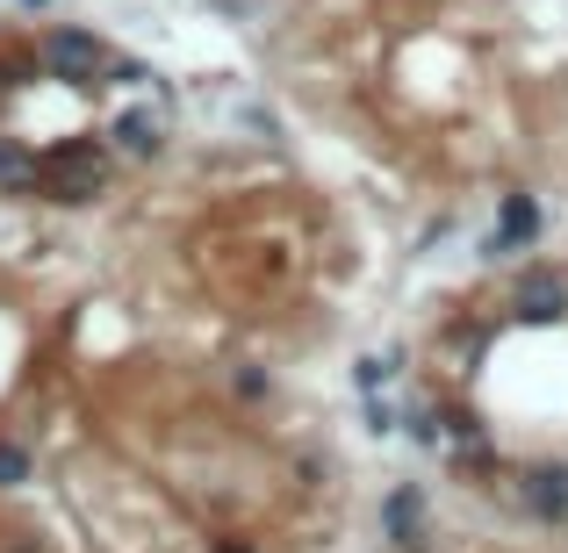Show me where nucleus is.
Instances as JSON below:
<instances>
[{
	"label": "nucleus",
	"mask_w": 568,
	"mask_h": 553,
	"mask_svg": "<svg viewBox=\"0 0 568 553\" xmlns=\"http://www.w3.org/2000/svg\"><path fill=\"white\" fill-rule=\"evenodd\" d=\"M115 187H123V158L109 152L101 130H72V137L43 144V194L37 202H51V208H101Z\"/></svg>",
	"instance_id": "nucleus-1"
},
{
	"label": "nucleus",
	"mask_w": 568,
	"mask_h": 553,
	"mask_svg": "<svg viewBox=\"0 0 568 553\" xmlns=\"http://www.w3.org/2000/svg\"><path fill=\"white\" fill-rule=\"evenodd\" d=\"M37 51H43V72H51V86H72V94H101L115 43L101 37L94 22H43V29H37Z\"/></svg>",
	"instance_id": "nucleus-2"
},
{
	"label": "nucleus",
	"mask_w": 568,
	"mask_h": 553,
	"mask_svg": "<svg viewBox=\"0 0 568 553\" xmlns=\"http://www.w3.org/2000/svg\"><path fill=\"white\" fill-rule=\"evenodd\" d=\"M497 309H504L511 331H568V266H555V259L511 266Z\"/></svg>",
	"instance_id": "nucleus-3"
},
{
	"label": "nucleus",
	"mask_w": 568,
	"mask_h": 553,
	"mask_svg": "<svg viewBox=\"0 0 568 553\" xmlns=\"http://www.w3.org/2000/svg\"><path fill=\"white\" fill-rule=\"evenodd\" d=\"M540 237H547V202L532 187H504L497 194V223L483 231L475 259H483L489 274H504V266H526L532 252H540Z\"/></svg>",
	"instance_id": "nucleus-4"
},
{
	"label": "nucleus",
	"mask_w": 568,
	"mask_h": 553,
	"mask_svg": "<svg viewBox=\"0 0 568 553\" xmlns=\"http://www.w3.org/2000/svg\"><path fill=\"white\" fill-rule=\"evenodd\" d=\"M504 496H511V511L526 518V525H568V460L561 453H526L504 468Z\"/></svg>",
	"instance_id": "nucleus-5"
},
{
	"label": "nucleus",
	"mask_w": 568,
	"mask_h": 553,
	"mask_svg": "<svg viewBox=\"0 0 568 553\" xmlns=\"http://www.w3.org/2000/svg\"><path fill=\"white\" fill-rule=\"evenodd\" d=\"M101 137L123 166H159L173 152V101L152 94V101H123V109L101 115Z\"/></svg>",
	"instance_id": "nucleus-6"
},
{
	"label": "nucleus",
	"mask_w": 568,
	"mask_h": 553,
	"mask_svg": "<svg viewBox=\"0 0 568 553\" xmlns=\"http://www.w3.org/2000/svg\"><path fill=\"white\" fill-rule=\"evenodd\" d=\"M375 518H382V546L388 553H425V540H432V496H425L417 474H403V482L382 489Z\"/></svg>",
	"instance_id": "nucleus-7"
},
{
	"label": "nucleus",
	"mask_w": 568,
	"mask_h": 553,
	"mask_svg": "<svg viewBox=\"0 0 568 553\" xmlns=\"http://www.w3.org/2000/svg\"><path fill=\"white\" fill-rule=\"evenodd\" d=\"M0 194H14V202H29V194H43V144L22 137V130H0Z\"/></svg>",
	"instance_id": "nucleus-8"
},
{
	"label": "nucleus",
	"mask_w": 568,
	"mask_h": 553,
	"mask_svg": "<svg viewBox=\"0 0 568 553\" xmlns=\"http://www.w3.org/2000/svg\"><path fill=\"white\" fill-rule=\"evenodd\" d=\"M396 431L417 453H446V424H439V388H403L396 396Z\"/></svg>",
	"instance_id": "nucleus-9"
},
{
	"label": "nucleus",
	"mask_w": 568,
	"mask_h": 553,
	"mask_svg": "<svg viewBox=\"0 0 568 553\" xmlns=\"http://www.w3.org/2000/svg\"><path fill=\"white\" fill-rule=\"evenodd\" d=\"M0 86H8V94H37V86H51L37 37H0Z\"/></svg>",
	"instance_id": "nucleus-10"
},
{
	"label": "nucleus",
	"mask_w": 568,
	"mask_h": 553,
	"mask_svg": "<svg viewBox=\"0 0 568 553\" xmlns=\"http://www.w3.org/2000/svg\"><path fill=\"white\" fill-rule=\"evenodd\" d=\"M101 94H166V101H173V80L152 65V58L115 51V58H109V80H101Z\"/></svg>",
	"instance_id": "nucleus-11"
},
{
	"label": "nucleus",
	"mask_w": 568,
	"mask_h": 553,
	"mask_svg": "<svg viewBox=\"0 0 568 553\" xmlns=\"http://www.w3.org/2000/svg\"><path fill=\"white\" fill-rule=\"evenodd\" d=\"M410 373V352L388 346V352H361L353 360V396H388V381H403Z\"/></svg>",
	"instance_id": "nucleus-12"
},
{
	"label": "nucleus",
	"mask_w": 568,
	"mask_h": 553,
	"mask_svg": "<svg viewBox=\"0 0 568 553\" xmlns=\"http://www.w3.org/2000/svg\"><path fill=\"white\" fill-rule=\"evenodd\" d=\"M223 388H231L237 410H266V402H274V373H266L260 360H231L223 367Z\"/></svg>",
	"instance_id": "nucleus-13"
},
{
	"label": "nucleus",
	"mask_w": 568,
	"mask_h": 553,
	"mask_svg": "<svg viewBox=\"0 0 568 553\" xmlns=\"http://www.w3.org/2000/svg\"><path fill=\"white\" fill-rule=\"evenodd\" d=\"M29 482H37V446L22 431H0V496H14Z\"/></svg>",
	"instance_id": "nucleus-14"
},
{
	"label": "nucleus",
	"mask_w": 568,
	"mask_h": 553,
	"mask_svg": "<svg viewBox=\"0 0 568 553\" xmlns=\"http://www.w3.org/2000/svg\"><path fill=\"white\" fill-rule=\"evenodd\" d=\"M231 130H252V144H281V115L266 101H231Z\"/></svg>",
	"instance_id": "nucleus-15"
},
{
	"label": "nucleus",
	"mask_w": 568,
	"mask_h": 553,
	"mask_svg": "<svg viewBox=\"0 0 568 553\" xmlns=\"http://www.w3.org/2000/svg\"><path fill=\"white\" fill-rule=\"evenodd\" d=\"M361 424H367V439H396V402H388V396H361Z\"/></svg>",
	"instance_id": "nucleus-16"
},
{
	"label": "nucleus",
	"mask_w": 568,
	"mask_h": 553,
	"mask_svg": "<svg viewBox=\"0 0 568 553\" xmlns=\"http://www.w3.org/2000/svg\"><path fill=\"white\" fill-rule=\"evenodd\" d=\"M209 553H260V540H245V532H223V540H209Z\"/></svg>",
	"instance_id": "nucleus-17"
},
{
	"label": "nucleus",
	"mask_w": 568,
	"mask_h": 553,
	"mask_svg": "<svg viewBox=\"0 0 568 553\" xmlns=\"http://www.w3.org/2000/svg\"><path fill=\"white\" fill-rule=\"evenodd\" d=\"M0 553H51V546H43V540H37V532H14V540H8V546H0Z\"/></svg>",
	"instance_id": "nucleus-18"
},
{
	"label": "nucleus",
	"mask_w": 568,
	"mask_h": 553,
	"mask_svg": "<svg viewBox=\"0 0 568 553\" xmlns=\"http://www.w3.org/2000/svg\"><path fill=\"white\" fill-rule=\"evenodd\" d=\"M14 8H22V14H51L58 0H14Z\"/></svg>",
	"instance_id": "nucleus-19"
},
{
	"label": "nucleus",
	"mask_w": 568,
	"mask_h": 553,
	"mask_svg": "<svg viewBox=\"0 0 568 553\" xmlns=\"http://www.w3.org/2000/svg\"><path fill=\"white\" fill-rule=\"evenodd\" d=\"M14 123V94H8V86H0V130H8Z\"/></svg>",
	"instance_id": "nucleus-20"
}]
</instances>
